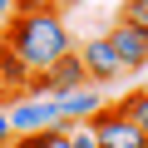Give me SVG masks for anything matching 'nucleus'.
<instances>
[{
    "label": "nucleus",
    "mask_w": 148,
    "mask_h": 148,
    "mask_svg": "<svg viewBox=\"0 0 148 148\" xmlns=\"http://www.w3.org/2000/svg\"><path fill=\"white\" fill-rule=\"evenodd\" d=\"M119 109H123V114H128V119L138 123V133L148 138V89H138V94H128V99H123Z\"/></svg>",
    "instance_id": "9"
},
{
    "label": "nucleus",
    "mask_w": 148,
    "mask_h": 148,
    "mask_svg": "<svg viewBox=\"0 0 148 148\" xmlns=\"http://www.w3.org/2000/svg\"><path fill=\"white\" fill-rule=\"evenodd\" d=\"M5 45L30 74H45L54 59H64L74 45H69V30H64V20L54 15V10H15L10 20H5Z\"/></svg>",
    "instance_id": "1"
},
{
    "label": "nucleus",
    "mask_w": 148,
    "mask_h": 148,
    "mask_svg": "<svg viewBox=\"0 0 148 148\" xmlns=\"http://www.w3.org/2000/svg\"><path fill=\"white\" fill-rule=\"evenodd\" d=\"M10 138H15V133H10V119H5V109H0V148H5Z\"/></svg>",
    "instance_id": "12"
},
{
    "label": "nucleus",
    "mask_w": 148,
    "mask_h": 148,
    "mask_svg": "<svg viewBox=\"0 0 148 148\" xmlns=\"http://www.w3.org/2000/svg\"><path fill=\"white\" fill-rule=\"evenodd\" d=\"M10 10H15V0H0V20H10Z\"/></svg>",
    "instance_id": "13"
},
{
    "label": "nucleus",
    "mask_w": 148,
    "mask_h": 148,
    "mask_svg": "<svg viewBox=\"0 0 148 148\" xmlns=\"http://www.w3.org/2000/svg\"><path fill=\"white\" fill-rule=\"evenodd\" d=\"M99 109H104V94H99V89H69V94H59V99H54L59 123H89Z\"/></svg>",
    "instance_id": "6"
},
{
    "label": "nucleus",
    "mask_w": 148,
    "mask_h": 148,
    "mask_svg": "<svg viewBox=\"0 0 148 148\" xmlns=\"http://www.w3.org/2000/svg\"><path fill=\"white\" fill-rule=\"evenodd\" d=\"M119 25H133V30H143V35H148V0H123Z\"/></svg>",
    "instance_id": "10"
},
{
    "label": "nucleus",
    "mask_w": 148,
    "mask_h": 148,
    "mask_svg": "<svg viewBox=\"0 0 148 148\" xmlns=\"http://www.w3.org/2000/svg\"><path fill=\"white\" fill-rule=\"evenodd\" d=\"M143 69H148V64H143Z\"/></svg>",
    "instance_id": "14"
},
{
    "label": "nucleus",
    "mask_w": 148,
    "mask_h": 148,
    "mask_svg": "<svg viewBox=\"0 0 148 148\" xmlns=\"http://www.w3.org/2000/svg\"><path fill=\"white\" fill-rule=\"evenodd\" d=\"M74 54H79V64H84V84H114L119 74H123V64L114 59V49H109L104 35L89 40V45H79Z\"/></svg>",
    "instance_id": "4"
},
{
    "label": "nucleus",
    "mask_w": 148,
    "mask_h": 148,
    "mask_svg": "<svg viewBox=\"0 0 148 148\" xmlns=\"http://www.w3.org/2000/svg\"><path fill=\"white\" fill-rule=\"evenodd\" d=\"M0 89H5V94H25L30 89V69L5 49V45H0Z\"/></svg>",
    "instance_id": "7"
},
{
    "label": "nucleus",
    "mask_w": 148,
    "mask_h": 148,
    "mask_svg": "<svg viewBox=\"0 0 148 148\" xmlns=\"http://www.w3.org/2000/svg\"><path fill=\"white\" fill-rule=\"evenodd\" d=\"M5 119H10V133H15V138H25V133H45V128L59 123L54 99H15V104L5 109Z\"/></svg>",
    "instance_id": "3"
},
{
    "label": "nucleus",
    "mask_w": 148,
    "mask_h": 148,
    "mask_svg": "<svg viewBox=\"0 0 148 148\" xmlns=\"http://www.w3.org/2000/svg\"><path fill=\"white\" fill-rule=\"evenodd\" d=\"M89 128H94V143H99V148H148V138L138 133V123H133L119 104H104V109L89 119Z\"/></svg>",
    "instance_id": "2"
},
{
    "label": "nucleus",
    "mask_w": 148,
    "mask_h": 148,
    "mask_svg": "<svg viewBox=\"0 0 148 148\" xmlns=\"http://www.w3.org/2000/svg\"><path fill=\"white\" fill-rule=\"evenodd\" d=\"M59 128H64L69 148H99V143H94V128H89V123H59Z\"/></svg>",
    "instance_id": "11"
},
{
    "label": "nucleus",
    "mask_w": 148,
    "mask_h": 148,
    "mask_svg": "<svg viewBox=\"0 0 148 148\" xmlns=\"http://www.w3.org/2000/svg\"><path fill=\"white\" fill-rule=\"evenodd\" d=\"M20 148H69V138H64V128L54 123V128H45V133H25V138H15Z\"/></svg>",
    "instance_id": "8"
},
{
    "label": "nucleus",
    "mask_w": 148,
    "mask_h": 148,
    "mask_svg": "<svg viewBox=\"0 0 148 148\" xmlns=\"http://www.w3.org/2000/svg\"><path fill=\"white\" fill-rule=\"evenodd\" d=\"M104 40H109L114 59L123 64V74H133V69H143V64H148V35H143V30H133V25H114Z\"/></svg>",
    "instance_id": "5"
}]
</instances>
